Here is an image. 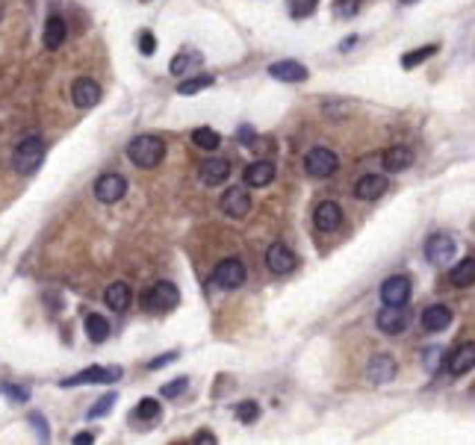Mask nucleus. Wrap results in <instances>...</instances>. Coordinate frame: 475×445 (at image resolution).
Listing matches in <instances>:
<instances>
[{
  "label": "nucleus",
  "instance_id": "f257e3e1",
  "mask_svg": "<svg viewBox=\"0 0 475 445\" xmlns=\"http://www.w3.org/2000/svg\"><path fill=\"white\" fill-rule=\"evenodd\" d=\"M127 157L139 169H157L165 157V142L157 136H136L127 144Z\"/></svg>",
  "mask_w": 475,
  "mask_h": 445
},
{
  "label": "nucleus",
  "instance_id": "f03ea898",
  "mask_svg": "<svg viewBox=\"0 0 475 445\" xmlns=\"http://www.w3.org/2000/svg\"><path fill=\"white\" fill-rule=\"evenodd\" d=\"M41 162H45V142L39 136H27L15 144L12 165H15L18 174H36Z\"/></svg>",
  "mask_w": 475,
  "mask_h": 445
},
{
  "label": "nucleus",
  "instance_id": "7ed1b4c3",
  "mask_svg": "<svg viewBox=\"0 0 475 445\" xmlns=\"http://www.w3.org/2000/svg\"><path fill=\"white\" fill-rule=\"evenodd\" d=\"M245 277H248V272H245V263L242 260H236V257H230V260H222L213 269V274H209V283H213L216 289H239L242 283H245Z\"/></svg>",
  "mask_w": 475,
  "mask_h": 445
},
{
  "label": "nucleus",
  "instance_id": "20e7f679",
  "mask_svg": "<svg viewBox=\"0 0 475 445\" xmlns=\"http://www.w3.org/2000/svg\"><path fill=\"white\" fill-rule=\"evenodd\" d=\"M142 304H145L151 313H165V310H174L180 304V292H178V286H174V283L160 281V283H153L145 295H142Z\"/></svg>",
  "mask_w": 475,
  "mask_h": 445
},
{
  "label": "nucleus",
  "instance_id": "39448f33",
  "mask_svg": "<svg viewBox=\"0 0 475 445\" xmlns=\"http://www.w3.org/2000/svg\"><path fill=\"white\" fill-rule=\"evenodd\" d=\"M304 169L313 177H330L339 169V157L328 148H313V151H307V157H304Z\"/></svg>",
  "mask_w": 475,
  "mask_h": 445
},
{
  "label": "nucleus",
  "instance_id": "423d86ee",
  "mask_svg": "<svg viewBox=\"0 0 475 445\" xmlns=\"http://www.w3.org/2000/svg\"><path fill=\"white\" fill-rule=\"evenodd\" d=\"M407 321H411V310H407V304H402V307L384 304V310L378 313V330L386 333V337H399V333H404Z\"/></svg>",
  "mask_w": 475,
  "mask_h": 445
},
{
  "label": "nucleus",
  "instance_id": "0eeeda50",
  "mask_svg": "<svg viewBox=\"0 0 475 445\" xmlns=\"http://www.w3.org/2000/svg\"><path fill=\"white\" fill-rule=\"evenodd\" d=\"M218 207H222V213L230 218H245L251 213V198L242 186H230L222 192V198H218Z\"/></svg>",
  "mask_w": 475,
  "mask_h": 445
},
{
  "label": "nucleus",
  "instance_id": "6e6552de",
  "mask_svg": "<svg viewBox=\"0 0 475 445\" xmlns=\"http://www.w3.org/2000/svg\"><path fill=\"white\" fill-rule=\"evenodd\" d=\"M124 192H127V180L121 174H104L95 183V198L101 204H115L124 198Z\"/></svg>",
  "mask_w": 475,
  "mask_h": 445
},
{
  "label": "nucleus",
  "instance_id": "1a4fd4ad",
  "mask_svg": "<svg viewBox=\"0 0 475 445\" xmlns=\"http://www.w3.org/2000/svg\"><path fill=\"white\" fill-rule=\"evenodd\" d=\"M121 377V369L118 366H109V369H101V366H92V369H83L80 375L74 377H65L59 381V386H80V384H113Z\"/></svg>",
  "mask_w": 475,
  "mask_h": 445
},
{
  "label": "nucleus",
  "instance_id": "9d476101",
  "mask_svg": "<svg viewBox=\"0 0 475 445\" xmlns=\"http://www.w3.org/2000/svg\"><path fill=\"white\" fill-rule=\"evenodd\" d=\"M381 301L384 304H393V307H402L411 301V281L402 274L395 277H386L384 286H381Z\"/></svg>",
  "mask_w": 475,
  "mask_h": 445
},
{
  "label": "nucleus",
  "instance_id": "9b49d317",
  "mask_svg": "<svg viewBox=\"0 0 475 445\" xmlns=\"http://www.w3.org/2000/svg\"><path fill=\"white\" fill-rule=\"evenodd\" d=\"M71 97L80 109H92L101 104V86H97L92 77H80V80H74V86H71Z\"/></svg>",
  "mask_w": 475,
  "mask_h": 445
},
{
  "label": "nucleus",
  "instance_id": "f8f14e48",
  "mask_svg": "<svg viewBox=\"0 0 475 445\" xmlns=\"http://www.w3.org/2000/svg\"><path fill=\"white\" fill-rule=\"evenodd\" d=\"M295 263H298V257H295L290 248H286V245H281V242L269 245V251H266V265H269L272 274H290V272L295 269Z\"/></svg>",
  "mask_w": 475,
  "mask_h": 445
},
{
  "label": "nucleus",
  "instance_id": "ddd939ff",
  "mask_svg": "<svg viewBox=\"0 0 475 445\" xmlns=\"http://www.w3.org/2000/svg\"><path fill=\"white\" fill-rule=\"evenodd\" d=\"M230 174V162L222 157H209L198 165V177H201L204 186H222Z\"/></svg>",
  "mask_w": 475,
  "mask_h": 445
},
{
  "label": "nucleus",
  "instance_id": "4468645a",
  "mask_svg": "<svg viewBox=\"0 0 475 445\" xmlns=\"http://www.w3.org/2000/svg\"><path fill=\"white\" fill-rule=\"evenodd\" d=\"M313 225L322 233H334L342 225V207L337 201H322L313 213Z\"/></svg>",
  "mask_w": 475,
  "mask_h": 445
},
{
  "label": "nucleus",
  "instance_id": "2eb2a0df",
  "mask_svg": "<svg viewBox=\"0 0 475 445\" xmlns=\"http://www.w3.org/2000/svg\"><path fill=\"white\" fill-rule=\"evenodd\" d=\"M366 377L372 384H390L395 377V360L390 354H375L366 366Z\"/></svg>",
  "mask_w": 475,
  "mask_h": 445
},
{
  "label": "nucleus",
  "instance_id": "dca6fc26",
  "mask_svg": "<svg viewBox=\"0 0 475 445\" xmlns=\"http://www.w3.org/2000/svg\"><path fill=\"white\" fill-rule=\"evenodd\" d=\"M425 257L431 263H437V265H443V263H451V257H455V239H449V236H431L428 245H425Z\"/></svg>",
  "mask_w": 475,
  "mask_h": 445
},
{
  "label": "nucleus",
  "instance_id": "f3484780",
  "mask_svg": "<svg viewBox=\"0 0 475 445\" xmlns=\"http://www.w3.org/2000/svg\"><path fill=\"white\" fill-rule=\"evenodd\" d=\"M386 177L384 174H363L360 180L355 183V195L360 201H375V198H381L386 192Z\"/></svg>",
  "mask_w": 475,
  "mask_h": 445
},
{
  "label": "nucleus",
  "instance_id": "a211bd4d",
  "mask_svg": "<svg viewBox=\"0 0 475 445\" xmlns=\"http://www.w3.org/2000/svg\"><path fill=\"white\" fill-rule=\"evenodd\" d=\"M446 366L451 375H467L469 369H475V342H463L460 348L451 351Z\"/></svg>",
  "mask_w": 475,
  "mask_h": 445
},
{
  "label": "nucleus",
  "instance_id": "6ab92c4d",
  "mask_svg": "<svg viewBox=\"0 0 475 445\" xmlns=\"http://www.w3.org/2000/svg\"><path fill=\"white\" fill-rule=\"evenodd\" d=\"M269 74L274 77V80H281V83H304L307 80V68L301 62H295V59H283V62L269 65Z\"/></svg>",
  "mask_w": 475,
  "mask_h": 445
},
{
  "label": "nucleus",
  "instance_id": "aec40b11",
  "mask_svg": "<svg viewBox=\"0 0 475 445\" xmlns=\"http://www.w3.org/2000/svg\"><path fill=\"white\" fill-rule=\"evenodd\" d=\"M104 301H106L109 310H115V313H124V310L130 307V301H133V292H130V286L124 281H115V283L106 286Z\"/></svg>",
  "mask_w": 475,
  "mask_h": 445
},
{
  "label": "nucleus",
  "instance_id": "412c9836",
  "mask_svg": "<svg viewBox=\"0 0 475 445\" xmlns=\"http://www.w3.org/2000/svg\"><path fill=\"white\" fill-rule=\"evenodd\" d=\"M242 177H245V183H248V186H254V189L269 186V183L274 180V162H269V160H257V162H251Z\"/></svg>",
  "mask_w": 475,
  "mask_h": 445
},
{
  "label": "nucleus",
  "instance_id": "4be33fe9",
  "mask_svg": "<svg viewBox=\"0 0 475 445\" xmlns=\"http://www.w3.org/2000/svg\"><path fill=\"white\" fill-rule=\"evenodd\" d=\"M65 36H68V27H65V21L59 15H50L45 21V32H41V41H45L48 50H59Z\"/></svg>",
  "mask_w": 475,
  "mask_h": 445
},
{
  "label": "nucleus",
  "instance_id": "5701e85b",
  "mask_svg": "<svg viewBox=\"0 0 475 445\" xmlns=\"http://www.w3.org/2000/svg\"><path fill=\"white\" fill-rule=\"evenodd\" d=\"M411 165H413V151L404 148V144H393V148L384 153V169L393 171V174L411 169Z\"/></svg>",
  "mask_w": 475,
  "mask_h": 445
},
{
  "label": "nucleus",
  "instance_id": "b1692460",
  "mask_svg": "<svg viewBox=\"0 0 475 445\" xmlns=\"http://www.w3.org/2000/svg\"><path fill=\"white\" fill-rule=\"evenodd\" d=\"M451 325V310L449 307H443V304H434V307H428V310H422V328L425 330H446Z\"/></svg>",
  "mask_w": 475,
  "mask_h": 445
},
{
  "label": "nucleus",
  "instance_id": "393cba45",
  "mask_svg": "<svg viewBox=\"0 0 475 445\" xmlns=\"http://www.w3.org/2000/svg\"><path fill=\"white\" fill-rule=\"evenodd\" d=\"M449 281H451V286H458V289L472 286V283H475V260L467 257L463 263H458L455 269L449 272Z\"/></svg>",
  "mask_w": 475,
  "mask_h": 445
},
{
  "label": "nucleus",
  "instance_id": "a878e982",
  "mask_svg": "<svg viewBox=\"0 0 475 445\" xmlns=\"http://www.w3.org/2000/svg\"><path fill=\"white\" fill-rule=\"evenodd\" d=\"M86 337H89L92 342H106L109 321L104 316H97V313H89V316H86Z\"/></svg>",
  "mask_w": 475,
  "mask_h": 445
},
{
  "label": "nucleus",
  "instance_id": "bb28decb",
  "mask_svg": "<svg viewBox=\"0 0 475 445\" xmlns=\"http://www.w3.org/2000/svg\"><path fill=\"white\" fill-rule=\"evenodd\" d=\"M204 59H201V53H195V50H183L178 53V57L171 59V74H189L192 68H198Z\"/></svg>",
  "mask_w": 475,
  "mask_h": 445
},
{
  "label": "nucleus",
  "instance_id": "cd10ccee",
  "mask_svg": "<svg viewBox=\"0 0 475 445\" xmlns=\"http://www.w3.org/2000/svg\"><path fill=\"white\" fill-rule=\"evenodd\" d=\"M216 80H213V74H198V77H186L183 83H178V95H198V92H204V88H209Z\"/></svg>",
  "mask_w": 475,
  "mask_h": 445
},
{
  "label": "nucleus",
  "instance_id": "c85d7f7f",
  "mask_svg": "<svg viewBox=\"0 0 475 445\" xmlns=\"http://www.w3.org/2000/svg\"><path fill=\"white\" fill-rule=\"evenodd\" d=\"M192 144L201 151H216L218 144H222V136L209 127H198V130H192Z\"/></svg>",
  "mask_w": 475,
  "mask_h": 445
},
{
  "label": "nucleus",
  "instance_id": "c756f323",
  "mask_svg": "<svg viewBox=\"0 0 475 445\" xmlns=\"http://www.w3.org/2000/svg\"><path fill=\"white\" fill-rule=\"evenodd\" d=\"M157 416H160V401H157V398H142L139 407H136V419H142V422H153Z\"/></svg>",
  "mask_w": 475,
  "mask_h": 445
},
{
  "label": "nucleus",
  "instance_id": "7c9ffc66",
  "mask_svg": "<svg viewBox=\"0 0 475 445\" xmlns=\"http://www.w3.org/2000/svg\"><path fill=\"white\" fill-rule=\"evenodd\" d=\"M434 53H437V48H434V44H428V48H419L413 53H407V57L402 59V65H404V68H416L419 62H425L428 57H434Z\"/></svg>",
  "mask_w": 475,
  "mask_h": 445
},
{
  "label": "nucleus",
  "instance_id": "2f4dec72",
  "mask_svg": "<svg viewBox=\"0 0 475 445\" xmlns=\"http://www.w3.org/2000/svg\"><path fill=\"white\" fill-rule=\"evenodd\" d=\"M257 416H260V407L254 404V401L236 404V419L242 422V425H251V422H257Z\"/></svg>",
  "mask_w": 475,
  "mask_h": 445
},
{
  "label": "nucleus",
  "instance_id": "473e14b6",
  "mask_svg": "<svg viewBox=\"0 0 475 445\" xmlns=\"http://www.w3.org/2000/svg\"><path fill=\"white\" fill-rule=\"evenodd\" d=\"M186 386H189V381H186V377H174L171 384L162 386V398H178V395L186 392Z\"/></svg>",
  "mask_w": 475,
  "mask_h": 445
},
{
  "label": "nucleus",
  "instance_id": "72a5a7b5",
  "mask_svg": "<svg viewBox=\"0 0 475 445\" xmlns=\"http://www.w3.org/2000/svg\"><path fill=\"white\" fill-rule=\"evenodd\" d=\"M0 395H9V398H12V401H27V398H30V389L27 386H12V384H3V386H0Z\"/></svg>",
  "mask_w": 475,
  "mask_h": 445
},
{
  "label": "nucleus",
  "instance_id": "f704fd0d",
  "mask_svg": "<svg viewBox=\"0 0 475 445\" xmlns=\"http://www.w3.org/2000/svg\"><path fill=\"white\" fill-rule=\"evenodd\" d=\"M113 404H115V395L109 392V395H104L101 401H97L92 410H89V419H101V416H106L109 410H113Z\"/></svg>",
  "mask_w": 475,
  "mask_h": 445
},
{
  "label": "nucleus",
  "instance_id": "c9c22d12",
  "mask_svg": "<svg viewBox=\"0 0 475 445\" xmlns=\"http://www.w3.org/2000/svg\"><path fill=\"white\" fill-rule=\"evenodd\" d=\"M316 3L319 0H292V15L295 18H307L316 12Z\"/></svg>",
  "mask_w": 475,
  "mask_h": 445
},
{
  "label": "nucleus",
  "instance_id": "e433bc0d",
  "mask_svg": "<svg viewBox=\"0 0 475 445\" xmlns=\"http://www.w3.org/2000/svg\"><path fill=\"white\" fill-rule=\"evenodd\" d=\"M357 0H337V15L339 18H355L357 15Z\"/></svg>",
  "mask_w": 475,
  "mask_h": 445
},
{
  "label": "nucleus",
  "instance_id": "4c0bfd02",
  "mask_svg": "<svg viewBox=\"0 0 475 445\" xmlns=\"http://www.w3.org/2000/svg\"><path fill=\"white\" fill-rule=\"evenodd\" d=\"M422 357H425V369H428V372H437V369H440V357H443V351H440V348H428V351L422 354Z\"/></svg>",
  "mask_w": 475,
  "mask_h": 445
},
{
  "label": "nucleus",
  "instance_id": "58836bf2",
  "mask_svg": "<svg viewBox=\"0 0 475 445\" xmlns=\"http://www.w3.org/2000/svg\"><path fill=\"white\" fill-rule=\"evenodd\" d=\"M139 48H142L145 57H153V50H157V39H153L151 32H142V36H139Z\"/></svg>",
  "mask_w": 475,
  "mask_h": 445
},
{
  "label": "nucleus",
  "instance_id": "ea45409f",
  "mask_svg": "<svg viewBox=\"0 0 475 445\" xmlns=\"http://www.w3.org/2000/svg\"><path fill=\"white\" fill-rule=\"evenodd\" d=\"M30 422L36 425V433H39L41 439H48V437H50V433H48V419H41L39 413H30Z\"/></svg>",
  "mask_w": 475,
  "mask_h": 445
},
{
  "label": "nucleus",
  "instance_id": "a19ab883",
  "mask_svg": "<svg viewBox=\"0 0 475 445\" xmlns=\"http://www.w3.org/2000/svg\"><path fill=\"white\" fill-rule=\"evenodd\" d=\"M174 360H178V354H162V357L160 360H153V363H148V369H160V366H169V363H174Z\"/></svg>",
  "mask_w": 475,
  "mask_h": 445
},
{
  "label": "nucleus",
  "instance_id": "79ce46f5",
  "mask_svg": "<svg viewBox=\"0 0 475 445\" xmlns=\"http://www.w3.org/2000/svg\"><path fill=\"white\" fill-rule=\"evenodd\" d=\"M192 442H209V445H213V442H216V433L201 430V433H195V437H192Z\"/></svg>",
  "mask_w": 475,
  "mask_h": 445
},
{
  "label": "nucleus",
  "instance_id": "37998d69",
  "mask_svg": "<svg viewBox=\"0 0 475 445\" xmlns=\"http://www.w3.org/2000/svg\"><path fill=\"white\" fill-rule=\"evenodd\" d=\"M74 442H77V445H86V442H95V437H92V433H77Z\"/></svg>",
  "mask_w": 475,
  "mask_h": 445
},
{
  "label": "nucleus",
  "instance_id": "c03bdc74",
  "mask_svg": "<svg viewBox=\"0 0 475 445\" xmlns=\"http://www.w3.org/2000/svg\"><path fill=\"white\" fill-rule=\"evenodd\" d=\"M239 139L248 142V139H251V127H242V130H239Z\"/></svg>",
  "mask_w": 475,
  "mask_h": 445
},
{
  "label": "nucleus",
  "instance_id": "a18cd8bd",
  "mask_svg": "<svg viewBox=\"0 0 475 445\" xmlns=\"http://www.w3.org/2000/svg\"><path fill=\"white\" fill-rule=\"evenodd\" d=\"M402 3H416V0H402Z\"/></svg>",
  "mask_w": 475,
  "mask_h": 445
},
{
  "label": "nucleus",
  "instance_id": "49530a36",
  "mask_svg": "<svg viewBox=\"0 0 475 445\" xmlns=\"http://www.w3.org/2000/svg\"><path fill=\"white\" fill-rule=\"evenodd\" d=\"M0 15H3V6H0Z\"/></svg>",
  "mask_w": 475,
  "mask_h": 445
}]
</instances>
